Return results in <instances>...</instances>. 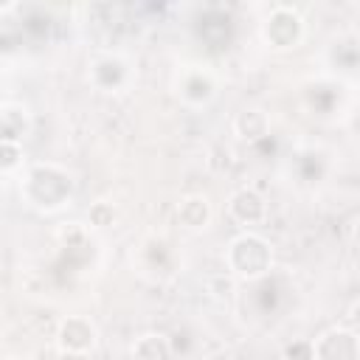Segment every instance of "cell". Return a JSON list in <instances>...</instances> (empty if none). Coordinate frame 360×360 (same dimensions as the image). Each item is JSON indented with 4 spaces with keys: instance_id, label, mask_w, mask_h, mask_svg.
<instances>
[{
    "instance_id": "6",
    "label": "cell",
    "mask_w": 360,
    "mask_h": 360,
    "mask_svg": "<svg viewBox=\"0 0 360 360\" xmlns=\"http://www.w3.org/2000/svg\"><path fill=\"white\" fill-rule=\"evenodd\" d=\"M231 214H233V219H239L242 225H253V222H259V219L264 217V200H262L256 191L242 188V191H236V194L231 197Z\"/></svg>"
},
{
    "instance_id": "1",
    "label": "cell",
    "mask_w": 360,
    "mask_h": 360,
    "mask_svg": "<svg viewBox=\"0 0 360 360\" xmlns=\"http://www.w3.org/2000/svg\"><path fill=\"white\" fill-rule=\"evenodd\" d=\"M25 194L39 208H56L70 197V180L65 172H59L53 166H37L28 174Z\"/></svg>"
},
{
    "instance_id": "13",
    "label": "cell",
    "mask_w": 360,
    "mask_h": 360,
    "mask_svg": "<svg viewBox=\"0 0 360 360\" xmlns=\"http://www.w3.org/2000/svg\"><path fill=\"white\" fill-rule=\"evenodd\" d=\"M287 360H315V346L309 340H295L284 349Z\"/></svg>"
},
{
    "instance_id": "14",
    "label": "cell",
    "mask_w": 360,
    "mask_h": 360,
    "mask_svg": "<svg viewBox=\"0 0 360 360\" xmlns=\"http://www.w3.org/2000/svg\"><path fill=\"white\" fill-rule=\"evenodd\" d=\"M112 205H107V202H96L93 208H90V219H93V225H98V228H104V225H110L112 222Z\"/></svg>"
},
{
    "instance_id": "16",
    "label": "cell",
    "mask_w": 360,
    "mask_h": 360,
    "mask_svg": "<svg viewBox=\"0 0 360 360\" xmlns=\"http://www.w3.org/2000/svg\"><path fill=\"white\" fill-rule=\"evenodd\" d=\"M349 321H352L354 326H360V301H354V304L349 307Z\"/></svg>"
},
{
    "instance_id": "4",
    "label": "cell",
    "mask_w": 360,
    "mask_h": 360,
    "mask_svg": "<svg viewBox=\"0 0 360 360\" xmlns=\"http://www.w3.org/2000/svg\"><path fill=\"white\" fill-rule=\"evenodd\" d=\"M96 343V329L84 318H68L59 326V349L65 354H84Z\"/></svg>"
},
{
    "instance_id": "11",
    "label": "cell",
    "mask_w": 360,
    "mask_h": 360,
    "mask_svg": "<svg viewBox=\"0 0 360 360\" xmlns=\"http://www.w3.org/2000/svg\"><path fill=\"white\" fill-rule=\"evenodd\" d=\"M183 93L191 101H202V98H208L214 93V82L208 76H202V73H191L186 79V84H183Z\"/></svg>"
},
{
    "instance_id": "18",
    "label": "cell",
    "mask_w": 360,
    "mask_h": 360,
    "mask_svg": "<svg viewBox=\"0 0 360 360\" xmlns=\"http://www.w3.org/2000/svg\"><path fill=\"white\" fill-rule=\"evenodd\" d=\"M14 360H25V357H14Z\"/></svg>"
},
{
    "instance_id": "12",
    "label": "cell",
    "mask_w": 360,
    "mask_h": 360,
    "mask_svg": "<svg viewBox=\"0 0 360 360\" xmlns=\"http://www.w3.org/2000/svg\"><path fill=\"white\" fill-rule=\"evenodd\" d=\"M14 112H17L14 107H6L3 110V141H17L25 132V112L20 118Z\"/></svg>"
},
{
    "instance_id": "7",
    "label": "cell",
    "mask_w": 360,
    "mask_h": 360,
    "mask_svg": "<svg viewBox=\"0 0 360 360\" xmlns=\"http://www.w3.org/2000/svg\"><path fill=\"white\" fill-rule=\"evenodd\" d=\"M132 360H172V346L160 335H143L132 346Z\"/></svg>"
},
{
    "instance_id": "17",
    "label": "cell",
    "mask_w": 360,
    "mask_h": 360,
    "mask_svg": "<svg viewBox=\"0 0 360 360\" xmlns=\"http://www.w3.org/2000/svg\"><path fill=\"white\" fill-rule=\"evenodd\" d=\"M354 239H357V245H360V225H357V231H354Z\"/></svg>"
},
{
    "instance_id": "2",
    "label": "cell",
    "mask_w": 360,
    "mask_h": 360,
    "mask_svg": "<svg viewBox=\"0 0 360 360\" xmlns=\"http://www.w3.org/2000/svg\"><path fill=\"white\" fill-rule=\"evenodd\" d=\"M228 262L239 276H262L270 267V248L259 236H239L231 242Z\"/></svg>"
},
{
    "instance_id": "8",
    "label": "cell",
    "mask_w": 360,
    "mask_h": 360,
    "mask_svg": "<svg viewBox=\"0 0 360 360\" xmlns=\"http://www.w3.org/2000/svg\"><path fill=\"white\" fill-rule=\"evenodd\" d=\"M121 79H124V65H121V59L107 56V59H101V62L93 65V82H96L98 87L112 90V87L121 84Z\"/></svg>"
},
{
    "instance_id": "10",
    "label": "cell",
    "mask_w": 360,
    "mask_h": 360,
    "mask_svg": "<svg viewBox=\"0 0 360 360\" xmlns=\"http://www.w3.org/2000/svg\"><path fill=\"white\" fill-rule=\"evenodd\" d=\"M236 129H239L242 138L256 141V138L267 135V118H264L262 110H245V112L236 118Z\"/></svg>"
},
{
    "instance_id": "9",
    "label": "cell",
    "mask_w": 360,
    "mask_h": 360,
    "mask_svg": "<svg viewBox=\"0 0 360 360\" xmlns=\"http://www.w3.org/2000/svg\"><path fill=\"white\" fill-rule=\"evenodd\" d=\"M177 217L188 228H202L208 222V202L205 197H186L177 208Z\"/></svg>"
},
{
    "instance_id": "3",
    "label": "cell",
    "mask_w": 360,
    "mask_h": 360,
    "mask_svg": "<svg viewBox=\"0 0 360 360\" xmlns=\"http://www.w3.org/2000/svg\"><path fill=\"white\" fill-rule=\"evenodd\" d=\"M264 34H267V39H270L276 48H287V45L298 42V37H301V17H298L292 8L278 6V8L270 14V20H267Z\"/></svg>"
},
{
    "instance_id": "5",
    "label": "cell",
    "mask_w": 360,
    "mask_h": 360,
    "mask_svg": "<svg viewBox=\"0 0 360 360\" xmlns=\"http://www.w3.org/2000/svg\"><path fill=\"white\" fill-rule=\"evenodd\" d=\"M315 346V360H357V340L349 332H326L318 338Z\"/></svg>"
},
{
    "instance_id": "15",
    "label": "cell",
    "mask_w": 360,
    "mask_h": 360,
    "mask_svg": "<svg viewBox=\"0 0 360 360\" xmlns=\"http://www.w3.org/2000/svg\"><path fill=\"white\" fill-rule=\"evenodd\" d=\"M17 160H20V149H17V143H14V141H3V160H0L3 172L14 169Z\"/></svg>"
}]
</instances>
